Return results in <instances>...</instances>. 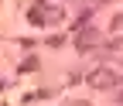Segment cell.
Instances as JSON below:
<instances>
[{"mask_svg":"<svg viewBox=\"0 0 123 106\" xmlns=\"http://www.w3.org/2000/svg\"><path fill=\"white\" fill-rule=\"evenodd\" d=\"M92 89H116L120 86V75L113 69H96V72H89V79H86Z\"/></svg>","mask_w":123,"mask_h":106,"instance_id":"obj_1","label":"cell"},{"mask_svg":"<svg viewBox=\"0 0 123 106\" xmlns=\"http://www.w3.org/2000/svg\"><path fill=\"white\" fill-rule=\"evenodd\" d=\"M96 44H103L99 31H96V27H82L79 38H75V48H79V51H89V48H96Z\"/></svg>","mask_w":123,"mask_h":106,"instance_id":"obj_2","label":"cell"},{"mask_svg":"<svg viewBox=\"0 0 123 106\" xmlns=\"http://www.w3.org/2000/svg\"><path fill=\"white\" fill-rule=\"evenodd\" d=\"M113 31L123 34V14H116V17H113Z\"/></svg>","mask_w":123,"mask_h":106,"instance_id":"obj_3","label":"cell"},{"mask_svg":"<svg viewBox=\"0 0 123 106\" xmlns=\"http://www.w3.org/2000/svg\"><path fill=\"white\" fill-rule=\"evenodd\" d=\"M72 106H89V103H82V99H79V103H72Z\"/></svg>","mask_w":123,"mask_h":106,"instance_id":"obj_4","label":"cell"}]
</instances>
